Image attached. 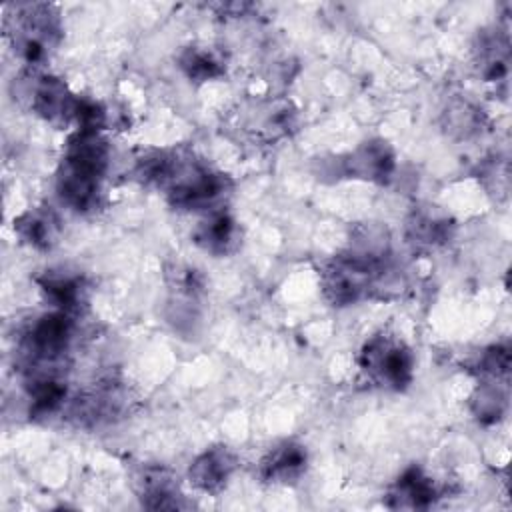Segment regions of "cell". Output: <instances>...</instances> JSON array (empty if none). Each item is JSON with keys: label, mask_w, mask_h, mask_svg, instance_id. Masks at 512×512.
<instances>
[{"label": "cell", "mask_w": 512, "mask_h": 512, "mask_svg": "<svg viewBox=\"0 0 512 512\" xmlns=\"http://www.w3.org/2000/svg\"><path fill=\"white\" fill-rule=\"evenodd\" d=\"M108 166V146L96 130H78L66 148L56 188L62 202L78 212L96 208Z\"/></svg>", "instance_id": "obj_1"}, {"label": "cell", "mask_w": 512, "mask_h": 512, "mask_svg": "<svg viewBox=\"0 0 512 512\" xmlns=\"http://www.w3.org/2000/svg\"><path fill=\"white\" fill-rule=\"evenodd\" d=\"M14 14H6V32L26 62H38L48 54L60 26L58 14L48 4H14Z\"/></svg>", "instance_id": "obj_2"}, {"label": "cell", "mask_w": 512, "mask_h": 512, "mask_svg": "<svg viewBox=\"0 0 512 512\" xmlns=\"http://www.w3.org/2000/svg\"><path fill=\"white\" fill-rule=\"evenodd\" d=\"M384 260L366 258L356 252L336 256L322 272V290L334 306L358 302L374 286Z\"/></svg>", "instance_id": "obj_3"}, {"label": "cell", "mask_w": 512, "mask_h": 512, "mask_svg": "<svg viewBox=\"0 0 512 512\" xmlns=\"http://www.w3.org/2000/svg\"><path fill=\"white\" fill-rule=\"evenodd\" d=\"M360 368L374 384L404 390L412 382L414 358L404 342L380 334L364 344L360 352Z\"/></svg>", "instance_id": "obj_4"}, {"label": "cell", "mask_w": 512, "mask_h": 512, "mask_svg": "<svg viewBox=\"0 0 512 512\" xmlns=\"http://www.w3.org/2000/svg\"><path fill=\"white\" fill-rule=\"evenodd\" d=\"M32 108L52 124H66L76 120L78 98H74L66 84L54 76H42L32 90Z\"/></svg>", "instance_id": "obj_5"}, {"label": "cell", "mask_w": 512, "mask_h": 512, "mask_svg": "<svg viewBox=\"0 0 512 512\" xmlns=\"http://www.w3.org/2000/svg\"><path fill=\"white\" fill-rule=\"evenodd\" d=\"M236 460L224 446H216L200 454L190 466V482L202 492H218L230 478Z\"/></svg>", "instance_id": "obj_6"}, {"label": "cell", "mask_w": 512, "mask_h": 512, "mask_svg": "<svg viewBox=\"0 0 512 512\" xmlns=\"http://www.w3.org/2000/svg\"><path fill=\"white\" fill-rule=\"evenodd\" d=\"M348 172L352 176L368 178V180H386L394 168V156L386 142L372 140L362 144L356 152L346 160Z\"/></svg>", "instance_id": "obj_7"}, {"label": "cell", "mask_w": 512, "mask_h": 512, "mask_svg": "<svg viewBox=\"0 0 512 512\" xmlns=\"http://www.w3.org/2000/svg\"><path fill=\"white\" fill-rule=\"evenodd\" d=\"M392 508H426L434 502L436 490L428 476L420 468H408L392 486L390 494Z\"/></svg>", "instance_id": "obj_8"}, {"label": "cell", "mask_w": 512, "mask_h": 512, "mask_svg": "<svg viewBox=\"0 0 512 512\" xmlns=\"http://www.w3.org/2000/svg\"><path fill=\"white\" fill-rule=\"evenodd\" d=\"M306 468V450L300 444L284 442L262 460L260 474L268 482L296 480Z\"/></svg>", "instance_id": "obj_9"}, {"label": "cell", "mask_w": 512, "mask_h": 512, "mask_svg": "<svg viewBox=\"0 0 512 512\" xmlns=\"http://www.w3.org/2000/svg\"><path fill=\"white\" fill-rule=\"evenodd\" d=\"M14 228L24 242H28L34 248L46 250L56 242L58 220L46 208H32L14 222Z\"/></svg>", "instance_id": "obj_10"}, {"label": "cell", "mask_w": 512, "mask_h": 512, "mask_svg": "<svg viewBox=\"0 0 512 512\" xmlns=\"http://www.w3.org/2000/svg\"><path fill=\"white\" fill-rule=\"evenodd\" d=\"M236 238L234 220L226 212H210L206 220H202L194 232L196 244L212 254H226Z\"/></svg>", "instance_id": "obj_11"}, {"label": "cell", "mask_w": 512, "mask_h": 512, "mask_svg": "<svg viewBox=\"0 0 512 512\" xmlns=\"http://www.w3.org/2000/svg\"><path fill=\"white\" fill-rule=\"evenodd\" d=\"M40 286L58 310L68 314L78 310L82 302V282L78 276L50 270L40 278Z\"/></svg>", "instance_id": "obj_12"}, {"label": "cell", "mask_w": 512, "mask_h": 512, "mask_svg": "<svg viewBox=\"0 0 512 512\" xmlns=\"http://www.w3.org/2000/svg\"><path fill=\"white\" fill-rule=\"evenodd\" d=\"M450 228L452 224L448 222V218L440 216L430 208L414 212L412 218L408 220V234L412 242L426 244V246H436L446 242L450 238Z\"/></svg>", "instance_id": "obj_13"}, {"label": "cell", "mask_w": 512, "mask_h": 512, "mask_svg": "<svg viewBox=\"0 0 512 512\" xmlns=\"http://www.w3.org/2000/svg\"><path fill=\"white\" fill-rule=\"evenodd\" d=\"M178 492L162 472H150L142 480V502L148 508H178Z\"/></svg>", "instance_id": "obj_14"}, {"label": "cell", "mask_w": 512, "mask_h": 512, "mask_svg": "<svg viewBox=\"0 0 512 512\" xmlns=\"http://www.w3.org/2000/svg\"><path fill=\"white\" fill-rule=\"evenodd\" d=\"M180 66L194 80H210L224 72L220 62L208 50H200V48H188L180 56Z\"/></svg>", "instance_id": "obj_15"}, {"label": "cell", "mask_w": 512, "mask_h": 512, "mask_svg": "<svg viewBox=\"0 0 512 512\" xmlns=\"http://www.w3.org/2000/svg\"><path fill=\"white\" fill-rule=\"evenodd\" d=\"M504 404L506 398L502 390L494 382H488L482 384L474 396V414L482 422H496L504 412Z\"/></svg>", "instance_id": "obj_16"}]
</instances>
